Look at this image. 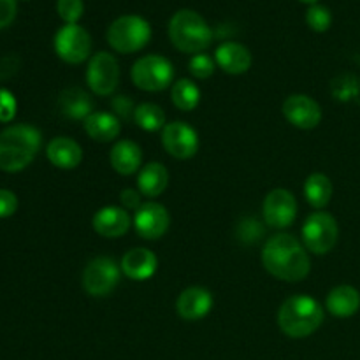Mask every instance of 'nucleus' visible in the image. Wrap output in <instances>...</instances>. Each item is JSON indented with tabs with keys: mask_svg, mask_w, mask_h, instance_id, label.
<instances>
[{
	"mask_svg": "<svg viewBox=\"0 0 360 360\" xmlns=\"http://www.w3.org/2000/svg\"><path fill=\"white\" fill-rule=\"evenodd\" d=\"M262 264L267 273L290 283L302 281L311 269L306 246L292 234L273 236L262 250Z\"/></svg>",
	"mask_w": 360,
	"mask_h": 360,
	"instance_id": "obj_1",
	"label": "nucleus"
},
{
	"mask_svg": "<svg viewBox=\"0 0 360 360\" xmlns=\"http://www.w3.org/2000/svg\"><path fill=\"white\" fill-rule=\"evenodd\" d=\"M42 137L35 127L20 123L0 132V169L20 172L27 169L41 150Z\"/></svg>",
	"mask_w": 360,
	"mask_h": 360,
	"instance_id": "obj_2",
	"label": "nucleus"
},
{
	"mask_svg": "<svg viewBox=\"0 0 360 360\" xmlns=\"http://www.w3.org/2000/svg\"><path fill=\"white\" fill-rule=\"evenodd\" d=\"M323 322V309L316 299L309 295H294L281 304L278 311V326L294 340L311 336Z\"/></svg>",
	"mask_w": 360,
	"mask_h": 360,
	"instance_id": "obj_3",
	"label": "nucleus"
},
{
	"mask_svg": "<svg viewBox=\"0 0 360 360\" xmlns=\"http://www.w3.org/2000/svg\"><path fill=\"white\" fill-rule=\"evenodd\" d=\"M169 37L179 51L199 55L210 48L213 32L199 13L192 9H181L169 21Z\"/></svg>",
	"mask_w": 360,
	"mask_h": 360,
	"instance_id": "obj_4",
	"label": "nucleus"
},
{
	"mask_svg": "<svg viewBox=\"0 0 360 360\" xmlns=\"http://www.w3.org/2000/svg\"><path fill=\"white\" fill-rule=\"evenodd\" d=\"M108 42L118 53H136L143 49L151 39V27L143 16L125 14L109 25Z\"/></svg>",
	"mask_w": 360,
	"mask_h": 360,
	"instance_id": "obj_5",
	"label": "nucleus"
},
{
	"mask_svg": "<svg viewBox=\"0 0 360 360\" xmlns=\"http://www.w3.org/2000/svg\"><path fill=\"white\" fill-rule=\"evenodd\" d=\"M130 77L139 90L162 91L174 79V67L165 56L146 55L134 63Z\"/></svg>",
	"mask_w": 360,
	"mask_h": 360,
	"instance_id": "obj_6",
	"label": "nucleus"
},
{
	"mask_svg": "<svg viewBox=\"0 0 360 360\" xmlns=\"http://www.w3.org/2000/svg\"><path fill=\"white\" fill-rule=\"evenodd\" d=\"M340 238V227L333 214L326 211H315L306 218L302 225V243L306 250L315 255H326L336 246Z\"/></svg>",
	"mask_w": 360,
	"mask_h": 360,
	"instance_id": "obj_7",
	"label": "nucleus"
},
{
	"mask_svg": "<svg viewBox=\"0 0 360 360\" xmlns=\"http://www.w3.org/2000/svg\"><path fill=\"white\" fill-rule=\"evenodd\" d=\"M120 267L109 257H97L90 260L83 271V287L91 297H105L120 283Z\"/></svg>",
	"mask_w": 360,
	"mask_h": 360,
	"instance_id": "obj_8",
	"label": "nucleus"
},
{
	"mask_svg": "<svg viewBox=\"0 0 360 360\" xmlns=\"http://www.w3.org/2000/svg\"><path fill=\"white\" fill-rule=\"evenodd\" d=\"M86 83L94 94L108 97L118 88L120 63L111 53L98 51L90 58L86 69Z\"/></svg>",
	"mask_w": 360,
	"mask_h": 360,
	"instance_id": "obj_9",
	"label": "nucleus"
},
{
	"mask_svg": "<svg viewBox=\"0 0 360 360\" xmlns=\"http://www.w3.org/2000/svg\"><path fill=\"white\" fill-rule=\"evenodd\" d=\"M55 51L63 62L83 63L91 53V37L81 25H65L55 35Z\"/></svg>",
	"mask_w": 360,
	"mask_h": 360,
	"instance_id": "obj_10",
	"label": "nucleus"
},
{
	"mask_svg": "<svg viewBox=\"0 0 360 360\" xmlns=\"http://www.w3.org/2000/svg\"><path fill=\"white\" fill-rule=\"evenodd\" d=\"M162 144L171 157L188 160L199 151V136L185 122H172L162 129Z\"/></svg>",
	"mask_w": 360,
	"mask_h": 360,
	"instance_id": "obj_11",
	"label": "nucleus"
},
{
	"mask_svg": "<svg viewBox=\"0 0 360 360\" xmlns=\"http://www.w3.org/2000/svg\"><path fill=\"white\" fill-rule=\"evenodd\" d=\"M297 217V200L292 192L285 188H276L269 192L264 199V218L266 224L276 229H287L294 224Z\"/></svg>",
	"mask_w": 360,
	"mask_h": 360,
	"instance_id": "obj_12",
	"label": "nucleus"
},
{
	"mask_svg": "<svg viewBox=\"0 0 360 360\" xmlns=\"http://www.w3.org/2000/svg\"><path fill=\"white\" fill-rule=\"evenodd\" d=\"M283 115L294 127L302 130H311L322 122V108L315 98L308 95L295 94L283 102Z\"/></svg>",
	"mask_w": 360,
	"mask_h": 360,
	"instance_id": "obj_13",
	"label": "nucleus"
},
{
	"mask_svg": "<svg viewBox=\"0 0 360 360\" xmlns=\"http://www.w3.org/2000/svg\"><path fill=\"white\" fill-rule=\"evenodd\" d=\"M171 217L169 211L158 202H144L134 217V227L137 234L148 241L160 239L167 232Z\"/></svg>",
	"mask_w": 360,
	"mask_h": 360,
	"instance_id": "obj_14",
	"label": "nucleus"
},
{
	"mask_svg": "<svg viewBox=\"0 0 360 360\" xmlns=\"http://www.w3.org/2000/svg\"><path fill=\"white\" fill-rule=\"evenodd\" d=\"M211 308H213V295L202 287L186 288L176 299V313L188 322L204 319Z\"/></svg>",
	"mask_w": 360,
	"mask_h": 360,
	"instance_id": "obj_15",
	"label": "nucleus"
},
{
	"mask_svg": "<svg viewBox=\"0 0 360 360\" xmlns=\"http://www.w3.org/2000/svg\"><path fill=\"white\" fill-rule=\"evenodd\" d=\"M94 229L102 238L115 239L125 234L130 229V214L125 207L120 206H104L94 214Z\"/></svg>",
	"mask_w": 360,
	"mask_h": 360,
	"instance_id": "obj_16",
	"label": "nucleus"
},
{
	"mask_svg": "<svg viewBox=\"0 0 360 360\" xmlns=\"http://www.w3.org/2000/svg\"><path fill=\"white\" fill-rule=\"evenodd\" d=\"M158 259L151 250L134 248L122 259V271L134 281H146L157 273Z\"/></svg>",
	"mask_w": 360,
	"mask_h": 360,
	"instance_id": "obj_17",
	"label": "nucleus"
},
{
	"mask_svg": "<svg viewBox=\"0 0 360 360\" xmlns=\"http://www.w3.org/2000/svg\"><path fill=\"white\" fill-rule=\"evenodd\" d=\"M252 53L239 42H224L214 53V62L227 74H245L252 67Z\"/></svg>",
	"mask_w": 360,
	"mask_h": 360,
	"instance_id": "obj_18",
	"label": "nucleus"
},
{
	"mask_svg": "<svg viewBox=\"0 0 360 360\" xmlns=\"http://www.w3.org/2000/svg\"><path fill=\"white\" fill-rule=\"evenodd\" d=\"M46 155L55 167L63 169V171L76 169L83 160V150L70 137H55L46 148Z\"/></svg>",
	"mask_w": 360,
	"mask_h": 360,
	"instance_id": "obj_19",
	"label": "nucleus"
},
{
	"mask_svg": "<svg viewBox=\"0 0 360 360\" xmlns=\"http://www.w3.org/2000/svg\"><path fill=\"white\" fill-rule=\"evenodd\" d=\"M109 160L118 174L130 176L139 171L141 162H143V151H141L139 144H136L134 141L123 139L112 146Z\"/></svg>",
	"mask_w": 360,
	"mask_h": 360,
	"instance_id": "obj_20",
	"label": "nucleus"
},
{
	"mask_svg": "<svg viewBox=\"0 0 360 360\" xmlns=\"http://www.w3.org/2000/svg\"><path fill=\"white\" fill-rule=\"evenodd\" d=\"M326 308L329 309L330 315L338 319H348L354 316L360 309V294L352 285H340L333 288L327 295Z\"/></svg>",
	"mask_w": 360,
	"mask_h": 360,
	"instance_id": "obj_21",
	"label": "nucleus"
},
{
	"mask_svg": "<svg viewBox=\"0 0 360 360\" xmlns=\"http://www.w3.org/2000/svg\"><path fill=\"white\" fill-rule=\"evenodd\" d=\"M84 130L88 136L98 143H109L115 141L122 132V123H120L118 116L112 112L97 111L91 112L86 120H84Z\"/></svg>",
	"mask_w": 360,
	"mask_h": 360,
	"instance_id": "obj_22",
	"label": "nucleus"
},
{
	"mask_svg": "<svg viewBox=\"0 0 360 360\" xmlns=\"http://www.w3.org/2000/svg\"><path fill=\"white\" fill-rule=\"evenodd\" d=\"M58 108L67 118L86 120L94 112V102L90 95L81 88H69L60 94Z\"/></svg>",
	"mask_w": 360,
	"mask_h": 360,
	"instance_id": "obj_23",
	"label": "nucleus"
},
{
	"mask_svg": "<svg viewBox=\"0 0 360 360\" xmlns=\"http://www.w3.org/2000/svg\"><path fill=\"white\" fill-rule=\"evenodd\" d=\"M169 185V171L160 162H150L137 176V188L144 197H158Z\"/></svg>",
	"mask_w": 360,
	"mask_h": 360,
	"instance_id": "obj_24",
	"label": "nucleus"
},
{
	"mask_svg": "<svg viewBox=\"0 0 360 360\" xmlns=\"http://www.w3.org/2000/svg\"><path fill=\"white\" fill-rule=\"evenodd\" d=\"M333 181L322 172H315L304 183V197L315 210H323L333 199Z\"/></svg>",
	"mask_w": 360,
	"mask_h": 360,
	"instance_id": "obj_25",
	"label": "nucleus"
},
{
	"mask_svg": "<svg viewBox=\"0 0 360 360\" xmlns=\"http://www.w3.org/2000/svg\"><path fill=\"white\" fill-rule=\"evenodd\" d=\"M171 98L179 111H193L200 102V90L193 81L178 79L172 84Z\"/></svg>",
	"mask_w": 360,
	"mask_h": 360,
	"instance_id": "obj_26",
	"label": "nucleus"
},
{
	"mask_svg": "<svg viewBox=\"0 0 360 360\" xmlns=\"http://www.w3.org/2000/svg\"><path fill=\"white\" fill-rule=\"evenodd\" d=\"M134 122L146 132H157V130L164 129L165 123V112L160 105L151 104V102H144L139 108H136V115H134Z\"/></svg>",
	"mask_w": 360,
	"mask_h": 360,
	"instance_id": "obj_27",
	"label": "nucleus"
},
{
	"mask_svg": "<svg viewBox=\"0 0 360 360\" xmlns=\"http://www.w3.org/2000/svg\"><path fill=\"white\" fill-rule=\"evenodd\" d=\"M306 23L309 25V28L315 32H327L333 25V14L327 9L326 6H320V4H313L306 11Z\"/></svg>",
	"mask_w": 360,
	"mask_h": 360,
	"instance_id": "obj_28",
	"label": "nucleus"
},
{
	"mask_svg": "<svg viewBox=\"0 0 360 360\" xmlns=\"http://www.w3.org/2000/svg\"><path fill=\"white\" fill-rule=\"evenodd\" d=\"M56 11L65 25H76L84 13L83 0H56Z\"/></svg>",
	"mask_w": 360,
	"mask_h": 360,
	"instance_id": "obj_29",
	"label": "nucleus"
},
{
	"mask_svg": "<svg viewBox=\"0 0 360 360\" xmlns=\"http://www.w3.org/2000/svg\"><path fill=\"white\" fill-rule=\"evenodd\" d=\"M214 60L211 58L206 53H199V55H193L190 58L188 70L193 77L197 79H207L210 76H213L214 72Z\"/></svg>",
	"mask_w": 360,
	"mask_h": 360,
	"instance_id": "obj_30",
	"label": "nucleus"
},
{
	"mask_svg": "<svg viewBox=\"0 0 360 360\" xmlns=\"http://www.w3.org/2000/svg\"><path fill=\"white\" fill-rule=\"evenodd\" d=\"M16 116V98L9 90H0V122L9 123Z\"/></svg>",
	"mask_w": 360,
	"mask_h": 360,
	"instance_id": "obj_31",
	"label": "nucleus"
},
{
	"mask_svg": "<svg viewBox=\"0 0 360 360\" xmlns=\"http://www.w3.org/2000/svg\"><path fill=\"white\" fill-rule=\"evenodd\" d=\"M111 108L115 111V116H120V118L130 120L136 115V105H134L132 98L127 97V95H118L111 101Z\"/></svg>",
	"mask_w": 360,
	"mask_h": 360,
	"instance_id": "obj_32",
	"label": "nucleus"
},
{
	"mask_svg": "<svg viewBox=\"0 0 360 360\" xmlns=\"http://www.w3.org/2000/svg\"><path fill=\"white\" fill-rule=\"evenodd\" d=\"M18 197L11 190H0V218H9L16 213Z\"/></svg>",
	"mask_w": 360,
	"mask_h": 360,
	"instance_id": "obj_33",
	"label": "nucleus"
},
{
	"mask_svg": "<svg viewBox=\"0 0 360 360\" xmlns=\"http://www.w3.org/2000/svg\"><path fill=\"white\" fill-rule=\"evenodd\" d=\"M18 13L16 0H0V30L9 27Z\"/></svg>",
	"mask_w": 360,
	"mask_h": 360,
	"instance_id": "obj_34",
	"label": "nucleus"
},
{
	"mask_svg": "<svg viewBox=\"0 0 360 360\" xmlns=\"http://www.w3.org/2000/svg\"><path fill=\"white\" fill-rule=\"evenodd\" d=\"M141 195L143 193L139 190H134V188H125L122 193H120V200H122L123 207L125 210H139L143 204H141Z\"/></svg>",
	"mask_w": 360,
	"mask_h": 360,
	"instance_id": "obj_35",
	"label": "nucleus"
},
{
	"mask_svg": "<svg viewBox=\"0 0 360 360\" xmlns=\"http://www.w3.org/2000/svg\"><path fill=\"white\" fill-rule=\"evenodd\" d=\"M301 2L309 4V6H313V4H319V0H301Z\"/></svg>",
	"mask_w": 360,
	"mask_h": 360,
	"instance_id": "obj_36",
	"label": "nucleus"
}]
</instances>
